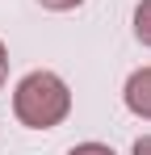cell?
<instances>
[{
    "mask_svg": "<svg viewBox=\"0 0 151 155\" xmlns=\"http://www.w3.org/2000/svg\"><path fill=\"white\" fill-rule=\"evenodd\" d=\"M126 109L139 117H151V67H139L126 80Z\"/></svg>",
    "mask_w": 151,
    "mask_h": 155,
    "instance_id": "7a4b0ae2",
    "label": "cell"
},
{
    "mask_svg": "<svg viewBox=\"0 0 151 155\" xmlns=\"http://www.w3.org/2000/svg\"><path fill=\"white\" fill-rule=\"evenodd\" d=\"M67 155H113L105 143H80V147H72Z\"/></svg>",
    "mask_w": 151,
    "mask_h": 155,
    "instance_id": "277c9868",
    "label": "cell"
},
{
    "mask_svg": "<svg viewBox=\"0 0 151 155\" xmlns=\"http://www.w3.org/2000/svg\"><path fill=\"white\" fill-rule=\"evenodd\" d=\"M42 8H50V13H67V8H80L84 0H38Z\"/></svg>",
    "mask_w": 151,
    "mask_h": 155,
    "instance_id": "5b68a950",
    "label": "cell"
},
{
    "mask_svg": "<svg viewBox=\"0 0 151 155\" xmlns=\"http://www.w3.org/2000/svg\"><path fill=\"white\" fill-rule=\"evenodd\" d=\"M4 76H8V51H4V42H0V84H4Z\"/></svg>",
    "mask_w": 151,
    "mask_h": 155,
    "instance_id": "52a82bcc",
    "label": "cell"
},
{
    "mask_svg": "<svg viewBox=\"0 0 151 155\" xmlns=\"http://www.w3.org/2000/svg\"><path fill=\"white\" fill-rule=\"evenodd\" d=\"M134 155H151V134H143V138L134 143Z\"/></svg>",
    "mask_w": 151,
    "mask_h": 155,
    "instance_id": "8992f818",
    "label": "cell"
},
{
    "mask_svg": "<svg viewBox=\"0 0 151 155\" xmlns=\"http://www.w3.org/2000/svg\"><path fill=\"white\" fill-rule=\"evenodd\" d=\"M134 38H139L143 46H151V0H143V4L134 8Z\"/></svg>",
    "mask_w": 151,
    "mask_h": 155,
    "instance_id": "3957f363",
    "label": "cell"
},
{
    "mask_svg": "<svg viewBox=\"0 0 151 155\" xmlns=\"http://www.w3.org/2000/svg\"><path fill=\"white\" fill-rule=\"evenodd\" d=\"M72 109V92L55 71H29L13 92V113L29 130H50L59 126Z\"/></svg>",
    "mask_w": 151,
    "mask_h": 155,
    "instance_id": "6da1fadb",
    "label": "cell"
}]
</instances>
